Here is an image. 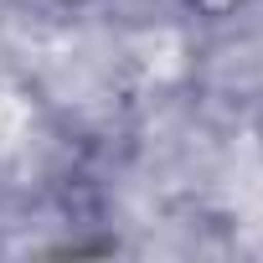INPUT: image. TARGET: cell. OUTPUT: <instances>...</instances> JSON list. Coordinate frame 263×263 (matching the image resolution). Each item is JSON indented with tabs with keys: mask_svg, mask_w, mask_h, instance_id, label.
I'll use <instances>...</instances> for the list:
<instances>
[{
	"mask_svg": "<svg viewBox=\"0 0 263 263\" xmlns=\"http://www.w3.org/2000/svg\"><path fill=\"white\" fill-rule=\"evenodd\" d=\"M181 6H186L196 21H232L248 0H181Z\"/></svg>",
	"mask_w": 263,
	"mask_h": 263,
	"instance_id": "cell-1",
	"label": "cell"
},
{
	"mask_svg": "<svg viewBox=\"0 0 263 263\" xmlns=\"http://www.w3.org/2000/svg\"><path fill=\"white\" fill-rule=\"evenodd\" d=\"M52 6H93V0H52Z\"/></svg>",
	"mask_w": 263,
	"mask_h": 263,
	"instance_id": "cell-2",
	"label": "cell"
}]
</instances>
